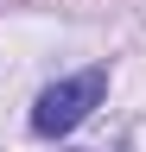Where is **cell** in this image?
I'll return each instance as SVG.
<instances>
[{
    "label": "cell",
    "instance_id": "1",
    "mask_svg": "<svg viewBox=\"0 0 146 152\" xmlns=\"http://www.w3.org/2000/svg\"><path fill=\"white\" fill-rule=\"evenodd\" d=\"M102 89H108V70H83V76H70V83H51V89L38 95V108H32V133L57 140V133L83 127L89 108L102 102Z\"/></svg>",
    "mask_w": 146,
    "mask_h": 152
}]
</instances>
